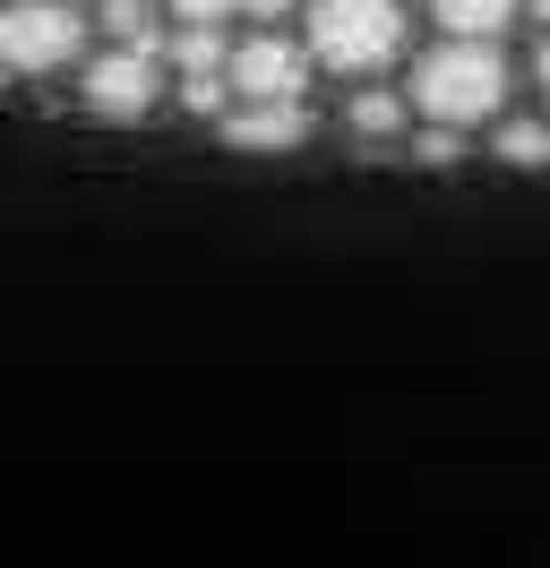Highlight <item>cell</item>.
Masks as SVG:
<instances>
[{
	"mask_svg": "<svg viewBox=\"0 0 550 568\" xmlns=\"http://www.w3.org/2000/svg\"><path fill=\"white\" fill-rule=\"evenodd\" d=\"M499 164H524V173L550 164V121H508L499 130Z\"/></svg>",
	"mask_w": 550,
	"mask_h": 568,
	"instance_id": "cell-10",
	"label": "cell"
},
{
	"mask_svg": "<svg viewBox=\"0 0 550 568\" xmlns=\"http://www.w3.org/2000/svg\"><path fill=\"white\" fill-rule=\"evenodd\" d=\"M0 78H9V70H0Z\"/></svg>",
	"mask_w": 550,
	"mask_h": 568,
	"instance_id": "cell-17",
	"label": "cell"
},
{
	"mask_svg": "<svg viewBox=\"0 0 550 568\" xmlns=\"http://www.w3.org/2000/svg\"><path fill=\"white\" fill-rule=\"evenodd\" d=\"M241 18H258V27H284V18H293V0H241Z\"/></svg>",
	"mask_w": 550,
	"mask_h": 568,
	"instance_id": "cell-14",
	"label": "cell"
},
{
	"mask_svg": "<svg viewBox=\"0 0 550 568\" xmlns=\"http://www.w3.org/2000/svg\"><path fill=\"white\" fill-rule=\"evenodd\" d=\"M172 18H181V27H224V18H233L241 0H164Z\"/></svg>",
	"mask_w": 550,
	"mask_h": 568,
	"instance_id": "cell-12",
	"label": "cell"
},
{
	"mask_svg": "<svg viewBox=\"0 0 550 568\" xmlns=\"http://www.w3.org/2000/svg\"><path fill=\"white\" fill-rule=\"evenodd\" d=\"M412 155H421V164H456V155H465V130H421Z\"/></svg>",
	"mask_w": 550,
	"mask_h": 568,
	"instance_id": "cell-13",
	"label": "cell"
},
{
	"mask_svg": "<svg viewBox=\"0 0 550 568\" xmlns=\"http://www.w3.org/2000/svg\"><path fill=\"white\" fill-rule=\"evenodd\" d=\"M412 112H421L430 130H481V121H499V112H508V61H499V43L456 36V43H439V52H421Z\"/></svg>",
	"mask_w": 550,
	"mask_h": 568,
	"instance_id": "cell-1",
	"label": "cell"
},
{
	"mask_svg": "<svg viewBox=\"0 0 550 568\" xmlns=\"http://www.w3.org/2000/svg\"><path fill=\"white\" fill-rule=\"evenodd\" d=\"M224 139L233 146H302L309 139V104H233L224 112Z\"/></svg>",
	"mask_w": 550,
	"mask_h": 568,
	"instance_id": "cell-6",
	"label": "cell"
},
{
	"mask_svg": "<svg viewBox=\"0 0 550 568\" xmlns=\"http://www.w3.org/2000/svg\"><path fill=\"white\" fill-rule=\"evenodd\" d=\"M309 61L336 78H378L405 52V0H309Z\"/></svg>",
	"mask_w": 550,
	"mask_h": 568,
	"instance_id": "cell-2",
	"label": "cell"
},
{
	"mask_svg": "<svg viewBox=\"0 0 550 568\" xmlns=\"http://www.w3.org/2000/svg\"><path fill=\"white\" fill-rule=\"evenodd\" d=\"M155 104H164L155 43H121V52H103L95 70H86V112H95V121H146Z\"/></svg>",
	"mask_w": 550,
	"mask_h": 568,
	"instance_id": "cell-5",
	"label": "cell"
},
{
	"mask_svg": "<svg viewBox=\"0 0 550 568\" xmlns=\"http://www.w3.org/2000/svg\"><path fill=\"white\" fill-rule=\"evenodd\" d=\"M309 43H284L275 27H258V36L233 43V61H224V78H233V104H302L309 95Z\"/></svg>",
	"mask_w": 550,
	"mask_h": 568,
	"instance_id": "cell-4",
	"label": "cell"
},
{
	"mask_svg": "<svg viewBox=\"0 0 550 568\" xmlns=\"http://www.w3.org/2000/svg\"><path fill=\"white\" fill-rule=\"evenodd\" d=\"M78 43H86L78 0H18V9H0V70L52 78V70L78 61Z\"/></svg>",
	"mask_w": 550,
	"mask_h": 568,
	"instance_id": "cell-3",
	"label": "cell"
},
{
	"mask_svg": "<svg viewBox=\"0 0 550 568\" xmlns=\"http://www.w3.org/2000/svg\"><path fill=\"white\" fill-rule=\"evenodd\" d=\"M430 18H439L447 36H508V18H516V0H430Z\"/></svg>",
	"mask_w": 550,
	"mask_h": 568,
	"instance_id": "cell-8",
	"label": "cell"
},
{
	"mask_svg": "<svg viewBox=\"0 0 550 568\" xmlns=\"http://www.w3.org/2000/svg\"><path fill=\"white\" fill-rule=\"evenodd\" d=\"M103 36L112 43H155V0H103Z\"/></svg>",
	"mask_w": 550,
	"mask_h": 568,
	"instance_id": "cell-11",
	"label": "cell"
},
{
	"mask_svg": "<svg viewBox=\"0 0 550 568\" xmlns=\"http://www.w3.org/2000/svg\"><path fill=\"white\" fill-rule=\"evenodd\" d=\"M172 61H181V78H198V70H224L233 52H224L215 27H181V36H172Z\"/></svg>",
	"mask_w": 550,
	"mask_h": 568,
	"instance_id": "cell-9",
	"label": "cell"
},
{
	"mask_svg": "<svg viewBox=\"0 0 550 568\" xmlns=\"http://www.w3.org/2000/svg\"><path fill=\"white\" fill-rule=\"evenodd\" d=\"M533 18H542V27H550V0H533Z\"/></svg>",
	"mask_w": 550,
	"mask_h": 568,
	"instance_id": "cell-16",
	"label": "cell"
},
{
	"mask_svg": "<svg viewBox=\"0 0 550 568\" xmlns=\"http://www.w3.org/2000/svg\"><path fill=\"white\" fill-rule=\"evenodd\" d=\"M533 70H542V87H550V43H542V61H533Z\"/></svg>",
	"mask_w": 550,
	"mask_h": 568,
	"instance_id": "cell-15",
	"label": "cell"
},
{
	"mask_svg": "<svg viewBox=\"0 0 550 568\" xmlns=\"http://www.w3.org/2000/svg\"><path fill=\"white\" fill-rule=\"evenodd\" d=\"M405 121H412V104H405V95H387V87H370V95H353V104H344V130H353V139H370V146H387Z\"/></svg>",
	"mask_w": 550,
	"mask_h": 568,
	"instance_id": "cell-7",
	"label": "cell"
}]
</instances>
